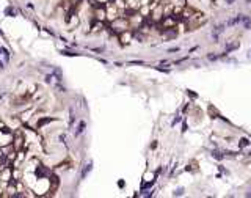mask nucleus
<instances>
[{
  "instance_id": "10",
  "label": "nucleus",
  "mask_w": 251,
  "mask_h": 198,
  "mask_svg": "<svg viewBox=\"0 0 251 198\" xmlns=\"http://www.w3.org/2000/svg\"><path fill=\"white\" fill-rule=\"evenodd\" d=\"M212 156H213L215 159H218V160H221V159H223V154H221V153H218V151H212Z\"/></svg>"
},
{
  "instance_id": "21",
  "label": "nucleus",
  "mask_w": 251,
  "mask_h": 198,
  "mask_svg": "<svg viewBox=\"0 0 251 198\" xmlns=\"http://www.w3.org/2000/svg\"><path fill=\"white\" fill-rule=\"evenodd\" d=\"M246 2H248V3H249V2H251V0H246Z\"/></svg>"
},
{
  "instance_id": "16",
  "label": "nucleus",
  "mask_w": 251,
  "mask_h": 198,
  "mask_svg": "<svg viewBox=\"0 0 251 198\" xmlns=\"http://www.w3.org/2000/svg\"><path fill=\"white\" fill-rule=\"evenodd\" d=\"M118 186H119V187L122 189V187H124V181H122V179H119V181H118Z\"/></svg>"
},
{
  "instance_id": "2",
  "label": "nucleus",
  "mask_w": 251,
  "mask_h": 198,
  "mask_svg": "<svg viewBox=\"0 0 251 198\" xmlns=\"http://www.w3.org/2000/svg\"><path fill=\"white\" fill-rule=\"evenodd\" d=\"M225 27H226V24H220V25H217V27L213 29V32H212V38H213V41H218V36H220V33H223Z\"/></svg>"
},
{
  "instance_id": "4",
  "label": "nucleus",
  "mask_w": 251,
  "mask_h": 198,
  "mask_svg": "<svg viewBox=\"0 0 251 198\" xmlns=\"http://www.w3.org/2000/svg\"><path fill=\"white\" fill-rule=\"evenodd\" d=\"M60 52H61V55H65V57H77L79 55L75 50H71V49H63Z\"/></svg>"
},
{
  "instance_id": "7",
  "label": "nucleus",
  "mask_w": 251,
  "mask_h": 198,
  "mask_svg": "<svg viewBox=\"0 0 251 198\" xmlns=\"http://www.w3.org/2000/svg\"><path fill=\"white\" fill-rule=\"evenodd\" d=\"M5 14L10 16V17H14L16 16V10L13 8V6H8V8H5Z\"/></svg>"
},
{
  "instance_id": "9",
  "label": "nucleus",
  "mask_w": 251,
  "mask_h": 198,
  "mask_svg": "<svg viewBox=\"0 0 251 198\" xmlns=\"http://www.w3.org/2000/svg\"><path fill=\"white\" fill-rule=\"evenodd\" d=\"M53 74H47V76H44V82H46V84H52V82H53Z\"/></svg>"
},
{
  "instance_id": "15",
  "label": "nucleus",
  "mask_w": 251,
  "mask_h": 198,
  "mask_svg": "<svg viewBox=\"0 0 251 198\" xmlns=\"http://www.w3.org/2000/svg\"><path fill=\"white\" fill-rule=\"evenodd\" d=\"M27 8H29V10H33V8H35V5H33L32 2H29V3H27Z\"/></svg>"
},
{
  "instance_id": "17",
  "label": "nucleus",
  "mask_w": 251,
  "mask_h": 198,
  "mask_svg": "<svg viewBox=\"0 0 251 198\" xmlns=\"http://www.w3.org/2000/svg\"><path fill=\"white\" fill-rule=\"evenodd\" d=\"M179 50V47H173V49H170L168 52H177Z\"/></svg>"
},
{
  "instance_id": "18",
  "label": "nucleus",
  "mask_w": 251,
  "mask_h": 198,
  "mask_svg": "<svg viewBox=\"0 0 251 198\" xmlns=\"http://www.w3.org/2000/svg\"><path fill=\"white\" fill-rule=\"evenodd\" d=\"M209 60H217V55H209Z\"/></svg>"
},
{
  "instance_id": "5",
  "label": "nucleus",
  "mask_w": 251,
  "mask_h": 198,
  "mask_svg": "<svg viewBox=\"0 0 251 198\" xmlns=\"http://www.w3.org/2000/svg\"><path fill=\"white\" fill-rule=\"evenodd\" d=\"M242 17H243L242 14H239V16H235L234 19H231V20H228V24H226V25H228V27H231V25H235V24H239V22H242Z\"/></svg>"
},
{
  "instance_id": "3",
  "label": "nucleus",
  "mask_w": 251,
  "mask_h": 198,
  "mask_svg": "<svg viewBox=\"0 0 251 198\" xmlns=\"http://www.w3.org/2000/svg\"><path fill=\"white\" fill-rule=\"evenodd\" d=\"M91 170H93V162H88L86 165L83 167V170L80 172V179H85L86 176H88V173L91 172Z\"/></svg>"
},
{
  "instance_id": "11",
  "label": "nucleus",
  "mask_w": 251,
  "mask_h": 198,
  "mask_svg": "<svg viewBox=\"0 0 251 198\" xmlns=\"http://www.w3.org/2000/svg\"><path fill=\"white\" fill-rule=\"evenodd\" d=\"M248 145H249L248 139H242V140H240V145H239V146H240V148H243V146H248Z\"/></svg>"
},
{
  "instance_id": "14",
  "label": "nucleus",
  "mask_w": 251,
  "mask_h": 198,
  "mask_svg": "<svg viewBox=\"0 0 251 198\" xmlns=\"http://www.w3.org/2000/svg\"><path fill=\"white\" fill-rule=\"evenodd\" d=\"M3 69H5V61L0 60V71H3Z\"/></svg>"
},
{
  "instance_id": "13",
  "label": "nucleus",
  "mask_w": 251,
  "mask_h": 198,
  "mask_svg": "<svg viewBox=\"0 0 251 198\" xmlns=\"http://www.w3.org/2000/svg\"><path fill=\"white\" fill-rule=\"evenodd\" d=\"M129 65H144L143 61H129Z\"/></svg>"
},
{
  "instance_id": "12",
  "label": "nucleus",
  "mask_w": 251,
  "mask_h": 198,
  "mask_svg": "<svg viewBox=\"0 0 251 198\" xmlns=\"http://www.w3.org/2000/svg\"><path fill=\"white\" fill-rule=\"evenodd\" d=\"M180 195H184V189L182 187H179L176 192H174V196H180Z\"/></svg>"
},
{
  "instance_id": "19",
  "label": "nucleus",
  "mask_w": 251,
  "mask_h": 198,
  "mask_svg": "<svg viewBox=\"0 0 251 198\" xmlns=\"http://www.w3.org/2000/svg\"><path fill=\"white\" fill-rule=\"evenodd\" d=\"M234 3V0H226V5H232Z\"/></svg>"
},
{
  "instance_id": "1",
  "label": "nucleus",
  "mask_w": 251,
  "mask_h": 198,
  "mask_svg": "<svg viewBox=\"0 0 251 198\" xmlns=\"http://www.w3.org/2000/svg\"><path fill=\"white\" fill-rule=\"evenodd\" d=\"M85 127H86V121H85V120H80V121H79V124H77V131H75L74 137H75V139H79V137H80V134L85 132Z\"/></svg>"
},
{
  "instance_id": "6",
  "label": "nucleus",
  "mask_w": 251,
  "mask_h": 198,
  "mask_svg": "<svg viewBox=\"0 0 251 198\" xmlns=\"http://www.w3.org/2000/svg\"><path fill=\"white\" fill-rule=\"evenodd\" d=\"M242 22H243V27H245L246 30L251 29V19H249L248 16H243V17H242Z\"/></svg>"
},
{
  "instance_id": "20",
  "label": "nucleus",
  "mask_w": 251,
  "mask_h": 198,
  "mask_svg": "<svg viewBox=\"0 0 251 198\" xmlns=\"http://www.w3.org/2000/svg\"><path fill=\"white\" fill-rule=\"evenodd\" d=\"M248 57H249V58H251V49H249V50H248Z\"/></svg>"
},
{
  "instance_id": "8",
  "label": "nucleus",
  "mask_w": 251,
  "mask_h": 198,
  "mask_svg": "<svg viewBox=\"0 0 251 198\" xmlns=\"http://www.w3.org/2000/svg\"><path fill=\"white\" fill-rule=\"evenodd\" d=\"M89 50L94 52V53H102L104 50H105V47H89Z\"/></svg>"
}]
</instances>
